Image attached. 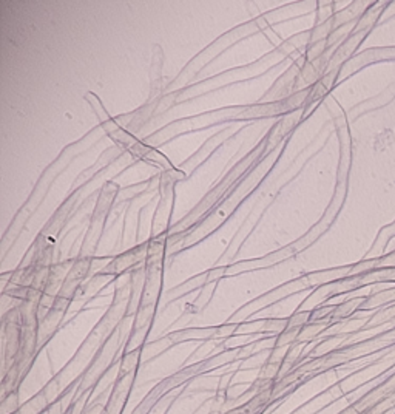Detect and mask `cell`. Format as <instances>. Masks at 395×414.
Instances as JSON below:
<instances>
[{"label":"cell","mask_w":395,"mask_h":414,"mask_svg":"<svg viewBox=\"0 0 395 414\" xmlns=\"http://www.w3.org/2000/svg\"><path fill=\"white\" fill-rule=\"evenodd\" d=\"M167 252V234L150 240L148 255L145 260V283L144 291L139 301V309L136 313V319L128 337V342L125 345V351H133L136 348L144 346L145 337L148 335L154 316L157 301L162 292V283H164V258Z\"/></svg>","instance_id":"cell-1"},{"label":"cell","mask_w":395,"mask_h":414,"mask_svg":"<svg viewBox=\"0 0 395 414\" xmlns=\"http://www.w3.org/2000/svg\"><path fill=\"white\" fill-rule=\"evenodd\" d=\"M85 99L90 102L91 109H93L94 113L97 115V119H99L102 128L105 130V133H107L113 141H115L118 145H121L122 148H125L127 151H130V153L133 154V157H136L138 160H142V161H145V163H148V164H151V166H154V167L162 169L164 173H172V175L186 176V173L181 172V170H178L170 161H168V158H165L159 150H156V148H153V147H150V145L141 142V141H139L138 138H135L131 133H128L127 130H124V128L118 124L116 119H113L111 116H108L107 110H105L103 106H102L100 99H99L94 93H91V91L87 93V94H85Z\"/></svg>","instance_id":"cell-2"},{"label":"cell","mask_w":395,"mask_h":414,"mask_svg":"<svg viewBox=\"0 0 395 414\" xmlns=\"http://www.w3.org/2000/svg\"><path fill=\"white\" fill-rule=\"evenodd\" d=\"M241 328V322H225L224 325L218 326H202V328H186L179 331L168 332L167 335L151 342V345H161V352L167 351L168 348L176 346L184 342H208V340H227L238 334Z\"/></svg>","instance_id":"cell-3"},{"label":"cell","mask_w":395,"mask_h":414,"mask_svg":"<svg viewBox=\"0 0 395 414\" xmlns=\"http://www.w3.org/2000/svg\"><path fill=\"white\" fill-rule=\"evenodd\" d=\"M119 192V187L116 183H107L100 192V196L97 199L96 209L93 212L91 217V223H90V229L85 235L84 244L81 247V255L79 258H91V255L96 250V246L99 243V238L102 235V229L105 226V220L108 212L111 211V204L115 201L116 195Z\"/></svg>","instance_id":"cell-4"},{"label":"cell","mask_w":395,"mask_h":414,"mask_svg":"<svg viewBox=\"0 0 395 414\" xmlns=\"http://www.w3.org/2000/svg\"><path fill=\"white\" fill-rule=\"evenodd\" d=\"M186 176L164 173L159 183V202L151 223V240L170 230V218L175 209V184Z\"/></svg>","instance_id":"cell-5"},{"label":"cell","mask_w":395,"mask_h":414,"mask_svg":"<svg viewBox=\"0 0 395 414\" xmlns=\"http://www.w3.org/2000/svg\"><path fill=\"white\" fill-rule=\"evenodd\" d=\"M148 247H150V240L131 247L130 250L116 255L113 260L100 269L99 274L102 275H110L113 278H118L119 275L128 272L130 269H136L142 265H145L147 255H148Z\"/></svg>","instance_id":"cell-6"},{"label":"cell","mask_w":395,"mask_h":414,"mask_svg":"<svg viewBox=\"0 0 395 414\" xmlns=\"http://www.w3.org/2000/svg\"><path fill=\"white\" fill-rule=\"evenodd\" d=\"M70 304H71V300L64 298V297H58V298H56L54 306L39 320V326H37V349L43 348L46 345V342L51 340V337L56 332H58V329L62 325V320L65 317V313H67V309H68Z\"/></svg>","instance_id":"cell-7"},{"label":"cell","mask_w":395,"mask_h":414,"mask_svg":"<svg viewBox=\"0 0 395 414\" xmlns=\"http://www.w3.org/2000/svg\"><path fill=\"white\" fill-rule=\"evenodd\" d=\"M90 271H93V258H77V260H74L73 268L70 269L61 288L59 297L73 300L79 292V289L82 288V284L85 283V278L90 274Z\"/></svg>","instance_id":"cell-8"},{"label":"cell","mask_w":395,"mask_h":414,"mask_svg":"<svg viewBox=\"0 0 395 414\" xmlns=\"http://www.w3.org/2000/svg\"><path fill=\"white\" fill-rule=\"evenodd\" d=\"M225 274H227V266H221V268H213V269H208L199 275H195L192 277L190 280L181 283L179 286H176L173 291L168 292V295H172V294H178L172 301H168V304L176 301L178 298H182L186 294L195 291V289H202L205 286H208L210 283H215V281H219L221 278H225Z\"/></svg>","instance_id":"cell-9"},{"label":"cell","mask_w":395,"mask_h":414,"mask_svg":"<svg viewBox=\"0 0 395 414\" xmlns=\"http://www.w3.org/2000/svg\"><path fill=\"white\" fill-rule=\"evenodd\" d=\"M162 49L156 45L153 51V59L150 67V85H151V97L157 93V90H162Z\"/></svg>","instance_id":"cell-10"},{"label":"cell","mask_w":395,"mask_h":414,"mask_svg":"<svg viewBox=\"0 0 395 414\" xmlns=\"http://www.w3.org/2000/svg\"><path fill=\"white\" fill-rule=\"evenodd\" d=\"M20 409L19 405V390L11 391L7 396H2V403H0V412L2 414H13Z\"/></svg>","instance_id":"cell-11"},{"label":"cell","mask_w":395,"mask_h":414,"mask_svg":"<svg viewBox=\"0 0 395 414\" xmlns=\"http://www.w3.org/2000/svg\"><path fill=\"white\" fill-rule=\"evenodd\" d=\"M310 320V310H295V313L289 317L287 328H303Z\"/></svg>","instance_id":"cell-12"},{"label":"cell","mask_w":395,"mask_h":414,"mask_svg":"<svg viewBox=\"0 0 395 414\" xmlns=\"http://www.w3.org/2000/svg\"><path fill=\"white\" fill-rule=\"evenodd\" d=\"M13 414H20V411H16V412H13Z\"/></svg>","instance_id":"cell-13"}]
</instances>
